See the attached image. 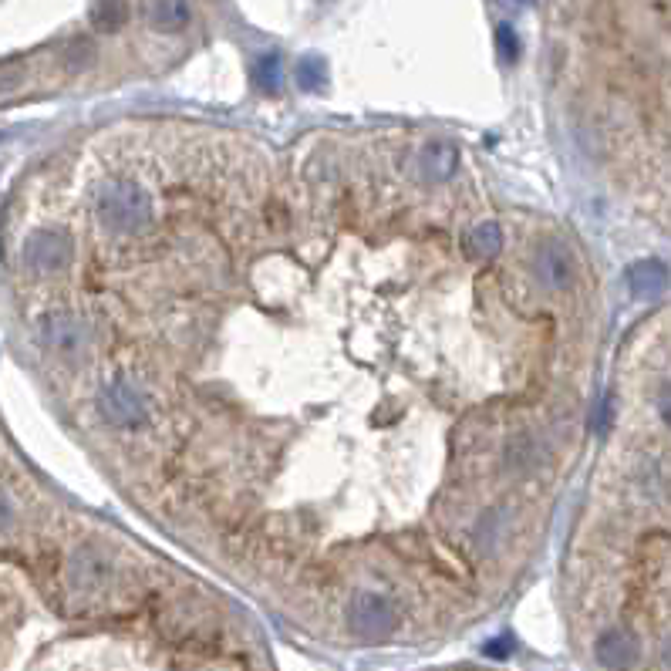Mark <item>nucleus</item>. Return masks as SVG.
<instances>
[{"label":"nucleus","mask_w":671,"mask_h":671,"mask_svg":"<svg viewBox=\"0 0 671 671\" xmlns=\"http://www.w3.org/2000/svg\"><path fill=\"white\" fill-rule=\"evenodd\" d=\"M98 220L115 237H139L152 223V199L135 183H105L95 199Z\"/></svg>","instance_id":"f257e3e1"},{"label":"nucleus","mask_w":671,"mask_h":671,"mask_svg":"<svg viewBox=\"0 0 671 671\" xmlns=\"http://www.w3.org/2000/svg\"><path fill=\"white\" fill-rule=\"evenodd\" d=\"M102 415L119 429H135L149 419V398L142 395V388L129 382V378H112L102 388Z\"/></svg>","instance_id":"f03ea898"},{"label":"nucleus","mask_w":671,"mask_h":671,"mask_svg":"<svg viewBox=\"0 0 671 671\" xmlns=\"http://www.w3.org/2000/svg\"><path fill=\"white\" fill-rule=\"evenodd\" d=\"M348 614H351V628H355L361 638H385L398 624V611L392 597L382 591H358L351 597Z\"/></svg>","instance_id":"7ed1b4c3"},{"label":"nucleus","mask_w":671,"mask_h":671,"mask_svg":"<svg viewBox=\"0 0 671 671\" xmlns=\"http://www.w3.org/2000/svg\"><path fill=\"white\" fill-rule=\"evenodd\" d=\"M108 577H112V564H108L95 547H85L75 553V560H71V594L75 597H81V601L102 597L108 587Z\"/></svg>","instance_id":"20e7f679"},{"label":"nucleus","mask_w":671,"mask_h":671,"mask_svg":"<svg viewBox=\"0 0 671 671\" xmlns=\"http://www.w3.org/2000/svg\"><path fill=\"white\" fill-rule=\"evenodd\" d=\"M21 257L31 274H51V270L68 267L71 243L65 237H58V233H34V237L24 243Z\"/></svg>","instance_id":"39448f33"},{"label":"nucleus","mask_w":671,"mask_h":671,"mask_svg":"<svg viewBox=\"0 0 671 671\" xmlns=\"http://www.w3.org/2000/svg\"><path fill=\"white\" fill-rule=\"evenodd\" d=\"M533 277L547 290H564L570 284V257L557 240L540 243L533 253Z\"/></svg>","instance_id":"423d86ee"},{"label":"nucleus","mask_w":671,"mask_h":671,"mask_svg":"<svg viewBox=\"0 0 671 671\" xmlns=\"http://www.w3.org/2000/svg\"><path fill=\"white\" fill-rule=\"evenodd\" d=\"M41 338L48 348L61 351V355H71V351H78L81 341H85V328H81V321L75 314L54 311L41 321Z\"/></svg>","instance_id":"0eeeda50"},{"label":"nucleus","mask_w":671,"mask_h":671,"mask_svg":"<svg viewBox=\"0 0 671 671\" xmlns=\"http://www.w3.org/2000/svg\"><path fill=\"white\" fill-rule=\"evenodd\" d=\"M597 661H601L604 668L611 671H628L634 661H638V641L631 638L628 631H604L601 638H597Z\"/></svg>","instance_id":"6e6552de"},{"label":"nucleus","mask_w":671,"mask_h":671,"mask_svg":"<svg viewBox=\"0 0 671 671\" xmlns=\"http://www.w3.org/2000/svg\"><path fill=\"white\" fill-rule=\"evenodd\" d=\"M638 486L641 493L658 503L671 500V459L668 456H648L638 466Z\"/></svg>","instance_id":"1a4fd4ad"},{"label":"nucleus","mask_w":671,"mask_h":671,"mask_svg":"<svg viewBox=\"0 0 671 671\" xmlns=\"http://www.w3.org/2000/svg\"><path fill=\"white\" fill-rule=\"evenodd\" d=\"M668 284H671V277L661 260H638V264L628 270V287H631V294H638V297L665 294Z\"/></svg>","instance_id":"9d476101"},{"label":"nucleus","mask_w":671,"mask_h":671,"mask_svg":"<svg viewBox=\"0 0 671 671\" xmlns=\"http://www.w3.org/2000/svg\"><path fill=\"white\" fill-rule=\"evenodd\" d=\"M456 162H459V152L456 145L435 139L422 149V172L432 179V183H446V179L456 172Z\"/></svg>","instance_id":"9b49d317"},{"label":"nucleus","mask_w":671,"mask_h":671,"mask_svg":"<svg viewBox=\"0 0 671 671\" xmlns=\"http://www.w3.org/2000/svg\"><path fill=\"white\" fill-rule=\"evenodd\" d=\"M149 14V24L156 31H179V27L189 24V7L186 4H172V0H162V4H149L145 7Z\"/></svg>","instance_id":"f8f14e48"},{"label":"nucleus","mask_w":671,"mask_h":671,"mask_svg":"<svg viewBox=\"0 0 671 671\" xmlns=\"http://www.w3.org/2000/svg\"><path fill=\"white\" fill-rule=\"evenodd\" d=\"M503 250V230L496 223H479L473 233H469V253L479 260H493L496 253Z\"/></svg>","instance_id":"ddd939ff"},{"label":"nucleus","mask_w":671,"mask_h":671,"mask_svg":"<svg viewBox=\"0 0 671 671\" xmlns=\"http://www.w3.org/2000/svg\"><path fill=\"white\" fill-rule=\"evenodd\" d=\"M280 78H284V71H280V54L277 51L264 54V58L257 61V81H260V88H264V92H270V95H277L280 92Z\"/></svg>","instance_id":"4468645a"},{"label":"nucleus","mask_w":671,"mask_h":671,"mask_svg":"<svg viewBox=\"0 0 671 671\" xmlns=\"http://www.w3.org/2000/svg\"><path fill=\"white\" fill-rule=\"evenodd\" d=\"M533 456H537V442H533L527 432L513 435L510 446H506V462H510L513 469H523V466H530Z\"/></svg>","instance_id":"2eb2a0df"},{"label":"nucleus","mask_w":671,"mask_h":671,"mask_svg":"<svg viewBox=\"0 0 671 671\" xmlns=\"http://www.w3.org/2000/svg\"><path fill=\"white\" fill-rule=\"evenodd\" d=\"M92 21L102 27V31H119V27L129 21V7L125 4H95Z\"/></svg>","instance_id":"dca6fc26"},{"label":"nucleus","mask_w":671,"mask_h":671,"mask_svg":"<svg viewBox=\"0 0 671 671\" xmlns=\"http://www.w3.org/2000/svg\"><path fill=\"white\" fill-rule=\"evenodd\" d=\"M297 81L301 88H317L324 81V65L321 58H301L297 61Z\"/></svg>","instance_id":"f3484780"},{"label":"nucleus","mask_w":671,"mask_h":671,"mask_svg":"<svg viewBox=\"0 0 671 671\" xmlns=\"http://www.w3.org/2000/svg\"><path fill=\"white\" fill-rule=\"evenodd\" d=\"M65 61H68V68H71V71H81V68L88 65V61H92V48H88V44L81 41V44H75V48H71V51L65 54Z\"/></svg>","instance_id":"a211bd4d"},{"label":"nucleus","mask_w":671,"mask_h":671,"mask_svg":"<svg viewBox=\"0 0 671 671\" xmlns=\"http://www.w3.org/2000/svg\"><path fill=\"white\" fill-rule=\"evenodd\" d=\"M496 41H500V51H503V58H516V48H520V44H516V34H513V27H500V31H496Z\"/></svg>","instance_id":"6ab92c4d"},{"label":"nucleus","mask_w":671,"mask_h":671,"mask_svg":"<svg viewBox=\"0 0 671 671\" xmlns=\"http://www.w3.org/2000/svg\"><path fill=\"white\" fill-rule=\"evenodd\" d=\"M513 651V641H506V638H500V641H489L486 645V655L489 658H506Z\"/></svg>","instance_id":"aec40b11"},{"label":"nucleus","mask_w":671,"mask_h":671,"mask_svg":"<svg viewBox=\"0 0 671 671\" xmlns=\"http://www.w3.org/2000/svg\"><path fill=\"white\" fill-rule=\"evenodd\" d=\"M658 412H661V419H665V425H671V385L661 388V395H658Z\"/></svg>","instance_id":"412c9836"},{"label":"nucleus","mask_w":671,"mask_h":671,"mask_svg":"<svg viewBox=\"0 0 671 671\" xmlns=\"http://www.w3.org/2000/svg\"><path fill=\"white\" fill-rule=\"evenodd\" d=\"M665 665L671 668V638H668V645H665Z\"/></svg>","instance_id":"4be33fe9"}]
</instances>
